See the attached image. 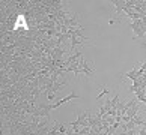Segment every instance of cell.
Segmentation results:
<instances>
[{"label": "cell", "mask_w": 146, "mask_h": 135, "mask_svg": "<svg viewBox=\"0 0 146 135\" xmlns=\"http://www.w3.org/2000/svg\"><path fill=\"white\" fill-rule=\"evenodd\" d=\"M136 114H139V104H136L134 107H131V108H129V110L127 111V114H125V116H128L129 119H133V117L136 116Z\"/></svg>", "instance_id": "cell-5"}, {"label": "cell", "mask_w": 146, "mask_h": 135, "mask_svg": "<svg viewBox=\"0 0 146 135\" xmlns=\"http://www.w3.org/2000/svg\"><path fill=\"white\" fill-rule=\"evenodd\" d=\"M121 135H128V131H122V132H121Z\"/></svg>", "instance_id": "cell-9"}, {"label": "cell", "mask_w": 146, "mask_h": 135, "mask_svg": "<svg viewBox=\"0 0 146 135\" xmlns=\"http://www.w3.org/2000/svg\"><path fill=\"white\" fill-rule=\"evenodd\" d=\"M131 29L134 32L136 38H143L146 35V24L143 23V20H136L131 23Z\"/></svg>", "instance_id": "cell-1"}, {"label": "cell", "mask_w": 146, "mask_h": 135, "mask_svg": "<svg viewBox=\"0 0 146 135\" xmlns=\"http://www.w3.org/2000/svg\"><path fill=\"white\" fill-rule=\"evenodd\" d=\"M78 66H80V71H82L83 74H86V75H94V69H92V68L89 66V63L86 62V60H83V59H80V60H78Z\"/></svg>", "instance_id": "cell-2"}, {"label": "cell", "mask_w": 146, "mask_h": 135, "mask_svg": "<svg viewBox=\"0 0 146 135\" xmlns=\"http://www.w3.org/2000/svg\"><path fill=\"white\" fill-rule=\"evenodd\" d=\"M117 104H119V95L116 93L115 96H113V99H111V108H115V110H116Z\"/></svg>", "instance_id": "cell-7"}, {"label": "cell", "mask_w": 146, "mask_h": 135, "mask_svg": "<svg viewBox=\"0 0 146 135\" xmlns=\"http://www.w3.org/2000/svg\"><path fill=\"white\" fill-rule=\"evenodd\" d=\"M102 96H110V92L107 90L104 86H101V93H98V96H96V101L100 102V101L102 99Z\"/></svg>", "instance_id": "cell-6"}, {"label": "cell", "mask_w": 146, "mask_h": 135, "mask_svg": "<svg viewBox=\"0 0 146 135\" xmlns=\"http://www.w3.org/2000/svg\"><path fill=\"white\" fill-rule=\"evenodd\" d=\"M111 5L116 8V14H122L125 9V0H111Z\"/></svg>", "instance_id": "cell-4"}, {"label": "cell", "mask_w": 146, "mask_h": 135, "mask_svg": "<svg viewBox=\"0 0 146 135\" xmlns=\"http://www.w3.org/2000/svg\"><path fill=\"white\" fill-rule=\"evenodd\" d=\"M75 98H78V95H77V93H71V95H68L66 98H62L60 101H57L56 104H51V105H50V108H51V110H54V108L60 107L62 104H65V102H68V101H71V99H75Z\"/></svg>", "instance_id": "cell-3"}, {"label": "cell", "mask_w": 146, "mask_h": 135, "mask_svg": "<svg viewBox=\"0 0 146 135\" xmlns=\"http://www.w3.org/2000/svg\"><path fill=\"white\" fill-rule=\"evenodd\" d=\"M139 135H146V128H142V129H140Z\"/></svg>", "instance_id": "cell-8"}]
</instances>
